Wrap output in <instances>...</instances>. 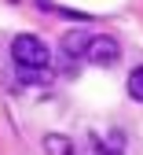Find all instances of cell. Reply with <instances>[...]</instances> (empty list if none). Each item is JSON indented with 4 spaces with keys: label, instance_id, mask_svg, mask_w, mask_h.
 Listing matches in <instances>:
<instances>
[{
    "label": "cell",
    "instance_id": "2",
    "mask_svg": "<svg viewBox=\"0 0 143 155\" xmlns=\"http://www.w3.org/2000/svg\"><path fill=\"white\" fill-rule=\"evenodd\" d=\"M85 59H88L92 67H114V63L121 59V48H117V41H114V37L99 33V37H88Z\"/></svg>",
    "mask_w": 143,
    "mask_h": 155
},
{
    "label": "cell",
    "instance_id": "5",
    "mask_svg": "<svg viewBox=\"0 0 143 155\" xmlns=\"http://www.w3.org/2000/svg\"><path fill=\"white\" fill-rule=\"evenodd\" d=\"M129 96L143 104V67H132V74H129Z\"/></svg>",
    "mask_w": 143,
    "mask_h": 155
},
{
    "label": "cell",
    "instance_id": "6",
    "mask_svg": "<svg viewBox=\"0 0 143 155\" xmlns=\"http://www.w3.org/2000/svg\"><path fill=\"white\" fill-rule=\"evenodd\" d=\"M18 78H22V81H44V70H30V67H18Z\"/></svg>",
    "mask_w": 143,
    "mask_h": 155
},
{
    "label": "cell",
    "instance_id": "1",
    "mask_svg": "<svg viewBox=\"0 0 143 155\" xmlns=\"http://www.w3.org/2000/svg\"><path fill=\"white\" fill-rule=\"evenodd\" d=\"M11 59H15V67L44 70L51 63V48L40 41V37H33V33H18L15 41H11Z\"/></svg>",
    "mask_w": 143,
    "mask_h": 155
},
{
    "label": "cell",
    "instance_id": "7",
    "mask_svg": "<svg viewBox=\"0 0 143 155\" xmlns=\"http://www.w3.org/2000/svg\"><path fill=\"white\" fill-rule=\"evenodd\" d=\"M107 155H121V151H114V148H110V151H107Z\"/></svg>",
    "mask_w": 143,
    "mask_h": 155
},
{
    "label": "cell",
    "instance_id": "4",
    "mask_svg": "<svg viewBox=\"0 0 143 155\" xmlns=\"http://www.w3.org/2000/svg\"><path fill=\"white\" fill-rule=\"evenodd\" d=\"M44 151H48V155H77L73 140L63 137V133H48V137H44Z\"/></svg>",
    "mask_w": 143,
    "mask_h": 155
},
{
    "label": "cell",
    "instance_id": "3",
    "mask_svg": "<svg viewBox=\"0 0 143 155\" xmlns=\"http://www.w3.org/2000/svg\"><path fill=\"white\" fill-rule=\"evenodd\" d=\"M59 45H63V52H66V55L81 59V55H85V48H88V33H85V30H66Z\"/></svg>",
    "mask_w": 143,
    "mask_h": 155
}]
</instances>
